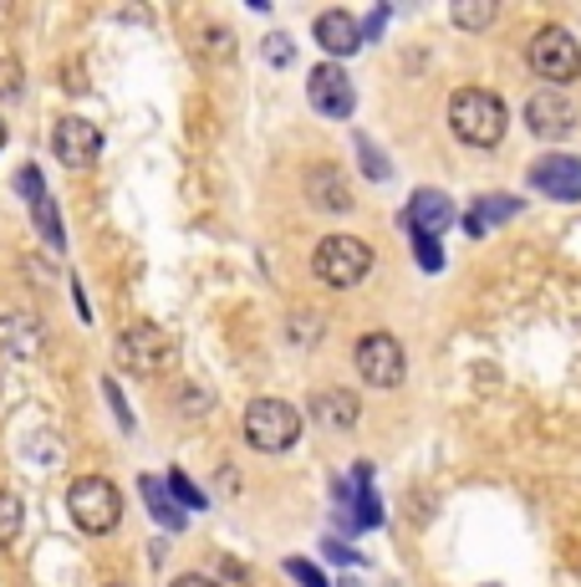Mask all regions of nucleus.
I'll return each mask as SVG.
<instances>
[{"label":"nucleus","instance_id":"obj_8","mask_svg":"<svg viewBox=\"0 0 581 587\" xmlns=\"http://www.w3.org/2000/svg\"><path fill=\"white\" fill-rule=\"evenodd\" d=\"M526 128H531L535 138H546V143L571 138V128H577V102L566 98V87H541V92H531V102H526Z\"/></svg>","mask_w":581,"mask_h":587},{"label":"nucleus","instance_id":"obj_7","mask_svg":"<svg viewBox=\"0 0 581 587\" xmlns=\"http://www.w3.org/2000/svg\"><path fill=\"white\" fill-rule=\"evenodd\" d=\"M403 373H408V358H403V342L393 333H367L357 342V378L367 388H399Z\"/></svg>","mask_w":581,"mask_h":587},{"label":"nucleus","instance_id":"obj_4","mask_svg":"<svg viewBox=\"0 0 581 587\" xmlns=\"http://www.w3.org/2000/svg\"><path fill=\"white\" fill-rule=\"evenodd\" d=\"M174 358H179V342L153 322H138L117 337V369H128L134 378H159L164 369H174Z\"/></svg>","mask_w":581,"mask_h":587},{"label":"nucleus","instance_id":"obj_11","mask_svg":"<svg viewBox=\"0 0 581 587\" xmlns=\"http://www.w3.org/2000/svg\"><path fill=\"white\" fill-rule=\"evenodd\" d=\"M531 185L541 189V195H551V200H581V159H571V153H541L531 164Z\"/></svg>","mask_w":581,"mask_h":587},{"label":"nucleus","instance_id":"obj_14","mask_svg":"<svg viewBox=\"0 0 581 587\" xmlns=\"http://www.w3.org/2000/svg\"><path fill=\"white\" fill-rule=\"evenodd\" d=\"M306 195L316 200V210H332V215H342V210H352V189H348V174L337 164H316L312 174H306Z\"/></svg>","mask_w":581,"mask_h":587},{"label":"nucleus","instance_id":"obj_17","mask_svg":"<svg viewBox=\"0 0 581 587\" xmlns=\"http://www.w3.org/2000/svg\"><path fill=\"white\" fill-rule=\"evenodd\" d=\"M515 215H520V200H515V195H484V200L469 204L465 230L469 235H484V230H495L500 220H515Z\"/></svg>","mask_w":581,"mask_h":587},{"label":"nucleus","instance_id":"obj_34","mask_svg":"<svg viewBox=\"0 0 581 587\" xmlns=\"http://www.w3.org/2000/svg\"><path fill=\"white\" fill-rule=\"evenodd\" d=\"M168 587H210V577H174Z\"/></svg>","mask_w":581,"mask_h":587},{"label":"nucleus","instance_id":"obj_5","mask_svg":"<svg viewBox=\"0 0 581 587\" xmlns=\"http://www.w3.org/2000/svg\"><path fill=\"white\" fill-rule=\"evenodd\" d=\"M245 439L266 454L291 450L301 439V409L286 399H255L245 409Z\"/></svg>","mask_w":581,"mask_h":587},{"label":"nucleus","instance_id":"obj_32","mask_svg":"<svg viewBox=\"0 0 581 587\" xmlns=\"http://www.w3.org/2000/svg\"><path fill=\"white\" fill-rule=\"evenodd\" d=\"M382 26H388V11H382V5H378V11H372V16H367L363 26H357V32H363V41H372V36H378Z\"/></svg>","mask_w":581,"mask_h":587},{"label":"nucleus","instance_id":"obj_30","mask_svg":"<svg viewBox=\"0 0 581 587\" xmlns=\"http://www.w3.org/2000/svg\"><path fill=\"white\" fill-rule=\"evenodd\" d=\"M102 394H108V403H113L117 424H123V429H134V414H128V399H123V388H117L113 378H108V384H102Z\"/></svg>","mask_w":581,"mask_h":587},{"label":"nucleus","instance_id":"obj_36","mask_svg":"<svg viewBox=\"0 0 581 587\" xmlns=\"http://www.w3.org/2000/svg\"><path fill=\"white\" fill-rule=\"evenodd\" d=\"M484 587H500V583H484Z\"/></svg>","mask_w":581,"mask_h":587},{"label":"nucleus","instance_id":"obj_33","mask_svg":"<svg viewBox=\"0 0 581 587\" xmlns=\"http://www.w3.org/2000/svg\"><path fill=\"white\" fill-rule=\"evenodd\" d=\"M327 557H332V562H357V567H363V557H357V552H348L342 541H327Z\"/></svg>","mask_w":581,"mask_h":587},{"label":"nucleus","instance_id":"obj_24","mask_svg":"<svg viewBox=\"0 0 581 587\" xmlns=\"http://www.w3.org/2000/svg\"><path fill=\"white\" fill-rule=\"evenodd\" d=\"M204 57H210V62H230V57H235V36L219 32V26H204Z\"/></svg>","mask_w":581,"mask_h":587},{"label":"nucleus","instance_id":"obj_19","mask_svg":"<svg viewBox=\"0 0 581 587\" xmlns=\"http://www.w3.org/2000/svg\"><path fill=\"white\" fill-rule=\"evenodd\" d=\"M454 26L459 32H484V26H495V16H500V5L495 0H454Z\"/></svg>","mask_w":581,"mask_h":587},{"label":"nucleus","instance_id":"obj_2","mask_svg":"<svg viewBox=\"0 0 581 587\" xmlns=\"http://www.w3.org/2000/svg\"><path fill=\"white\" fill-rule=\"evenodd\" d=\"M67 511L77 521V532L108 537V532H117V521H123V496H117V486L108 475H83L67 490Z\"/></svg>","mask_w":581,"mask_h":587},{"label":"nucleus","instance_id":"obj_27","mask_svg":"<svg viewBox=\"0 0 581 587\" xmlns=\"http://www.w3.org/2000/svg\"><path fill=\"white\" fill-rule=\"evenodd\" d=\"M210 587H250V572H245V562H235V557H219L215 583H210Z\"/></svg>","mask_w":581,"mask_h":587},{"label":"nucleus","instance_id":"obj_20","mask_svg":"<svg viewBox=\"0 0 581 587\" xmlns=\"http://www.w3.org/2000/svg\"><path fill=\"white\" fill-rule=\"evenodd\" d=\"M316 420L337 424V429H348V424H357V399H352V394H337V388H327V394L316 399Z\"/></svg>","mask_w":581,"mask_h":587},{"label":"nucleus","instance_id":"obj_31","mask_svg":"<svg viewBox=\"0 0 581 587\" xmlns=\"http://www.w3.org/2000/svg\"><path fill=\"white\" fill-rule=\"evenodd\" d=\"M16 92H21V62L5 57V62H0V98H16Z\"/></svg>","mask_w":581,"mask_h":587},{"label":"nucleus","instance_id":"obj_29","mask_svg":"<svg viewBox=\"0 0 581 587\" xmlns=\"http://www.w3.org/2000/svg\"><path fill=\"white\" fill-rule=\"evenodd\" d=\"M414 246H418V266H424V271H439V266H444V251H439V240H424V235H414Z\"/></svg>","mask_w":581,"mask_h":587},{"label":"nucleus","instance_id":"obj_28","mask_svg":"<svg viewBox=\"0 0 581 587\" xmlns=\"http://www.w3.org/2000/svg\"><path fill=\"white\" fill-rule=\"evenodd\" d=\"M286 572H291V577H296L301 587H327L321 567H312V562H301V557H291V562H286Z\"/></svg>","mask_w":581,"mask_h":587},{"label":"nucleus","instance_id":"obj_35","mask_svg":"<svg viewBox=\"0 0 581 587\" xmlns=\"http://www.w3.org/2000/svg\"><path fill=\"white\" fill-rule=\"evenodd\" d=\"M0 149H5V123H0Z\"/></svg>","mask_w":581,"mask_h":587},{"label":"nucleus","instance_id":"obj_12","mask_svg":"<svg viewBox=\"0 0 581 587\" xmlns=\"http://www.w3.org/2000/svg\"><path fill=\"white\" fill-rule=\"evenodd\" d=\"M16 189L31 200V220H36V230H41V240H47V251H67V230H62V215H56V204H51L47 185H41V174L36 168H21L16 174Z\"/></svg>","mask_w":581,"mask_h":587},{"label":"nucleus","instance_id":"obj_37","mask_svg":"<svg viewBox=\"0 0 581 587\" xmlns=\"http://www.w3.org/2000/svg\"><path fill=\"white\" fill-rule=\"evenodd\" d=\"M113 587H128V583H113Z\"/></svg>","mask_w":581,"mask_h":587},{"label":"nucleus","instance_id":"obj_26","mask_svg":"<svg viewBox=\"0 0 581 587\" xmlns=\"http://www.w3.org/2000/svg\"><path fill=\"white\" fill-rule=\"evenodd\" d=\"M266 62H270V67H291V62H296V47H291V36H286V32H270L266 36Z\"/></svg>","mask_w":581,"mask_h":587},{"label":"nucleus","instance_id":"obj_15","mask_svg":"<svg viewBox=\"0 0 581 587\" xmlns=\"http://www.w3.org/2000/svg\"><path fill=\"white\" fill-rule=\"evenodd\" d=\"M316 47L332 51V57H352V51L363 47V32H357V21L348 11H321L316 16Z\"/></svg>","mask_w":581,"mask_h":587},{"label":"nucleus","instance_id":"obj_23","mask_svg":"<svg viewBox=\"0 0 581 587\" xmlns=\"http://www.w3.org/2000/svg\"><path fill=\"white\" fill-rule=\"evenodd\" d=\"M164 486H168V496H179V501H189L194 511H204V505H210V501H204V490H194V480H189L184 470H168V480H164Z\"/></svg>","mask_w":581,"mask_h":587},{"label":"nucleus","instance_id":"obj_9","mask_svg":"<svg viewBox=\"0 0 581 587\" xmlns=\"http://www.w3.org/2000/svg\"><path fill=\"white\" fill-rule=\"evenodd\" d=\"M306 98L321 117H352V108H357L348 67H337V62H321V67L306 72Z\"/></svg>","mask_w":581,"mask_h":587},{"label":"nucleus","instance_id":"obj_10","mask_svg":"<svg viewBox=\"0 0 581 587\" xmlns=\"http://www.w3.org/2000/svg\"><path fill=\"white\" fill-rule=\"evenodd\" d=\"M51 149H56V159H62L67 168L98 164L102 128H98V123H87V117H62V123H56V134H51Z\"/></svg>","mask_w":581,"mask_h":587},{"label":"nucleus","instance_id":"obj_18","mask_svg":"<svg viewBox=\"0 0 581 587\" xmlns=\"http://www.w3.org/2000/svg\"><path fill=\"white\" fill-rule=\"evenodd\" d=\"M138 490H143V505L153 511V521H159L164 532H184V505H174V496H168L164 480L143 475V480H138Z\"/></svg>","mask_w":581,"mask_h":587},{"label":"nucleus","instance_id":"obj_16","mask_svg":"<svg viewBox=\"0 0 581 587\" xmlns=\"http://www.w3.org/2000/svg\"><path fill=\"white\" fill-rule=\"evenodd\" d=\"M0 348L11 352V358H36V352H41V327H36V317H26V312L0 317Z\"/></svg>","mask_w":581,"mask_h":587},{"label":"nucleus","instance_id":"obj_22","mask_svg":"<svg viewBox=\"0 0 581 587\" xmlns=\"http://www.w3.org/2000/svg\"><path fill=\"white\" fill-rule=\"evenodd\" d=\"M21 532V501L11 490H0V547H11Z\"/></svg>","mask_w":581,"mask_h":587},{"label":"nucleus","instance_id":"obj_1","mask_svg":"<svg viewBox=\"0 0 581 587\" xmlns=\"http://www.w3.org/2000/svg\"><path fill=\"white\" fill-rule=\"evenodd\" d=\"M505 123H510V113H505V102L490 87H459L449 98V128L469 149H495L505 138Z\"/></svg>","mask_w":581,"mask_h":587},{"label":"nucleus","instance_id":"obj_6","mask_svg":"<svg viewBox=\"0 0 581 587\" xmlns=\"http://www.w3.org/2000/svg\"><path fill=\"white\" fill-rule=\"evenodd\" d=\"M526 62H531V72L546 87H566V83H577L581 77V47H577V36L566 32V26H546V32H535Z\"/></svg>","mask_w":581,"mask_h":587},{"label":"nucleus","instance_id":"obj_25","mask_svg":"<svg viewBox=\"0 0 581 587\" xmlns=\"http://www.w3.org/2000/svg\"><path fill=\"white\" fill-rule=\"evenodd\" d=\"M357 153H363V174L367 179H388V159L378 153V143L367 134H357Z\"/></svg>","mask_w":581,"mask_h":587},{"label":"nucleus","instance_id":"obj_13","mask_svg":"<svg viewBox=\"0 0 581 587\" xmlns=\"http://www.w3.org/2000/svg\"><path fill=\"white\" fill-rule=\"evenodd\" d=\"M408 225H414V235H424V240H439V235L454 225V200H449L444 189H414V200H408Z\"/></svg>","mask_w":581,"mask_h":587},{"label":"nucleus","instance_id":"obj_21","mask_svg":"<svg viewBox=\"0 0 581 587\" xmlns=\"http://www.w3.org/2000/svg\"><path fill=\"white\" fill-rule=\"evenodd\" d=\"M372 470L357 465V526H378V496H372Z\"/></svg>","mask_w":581,"mask_h":587},{"label":"nucleus","instance_id":"obj_3","mask_svg":"<svg viewBox=\"0 0 581 587\" xmlns=\"http://www.w3.org/2000/svg\"><path fill=\"white\" fill-rule=\"evenodd\" d=\"M312 271L321 286H332V291H352V286H363V276L372 271V246L357 240V235H327L312 255Z\"/></svg>","mask_w":581,"mask_h":587}]
</instances>
